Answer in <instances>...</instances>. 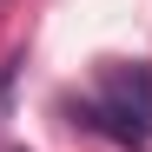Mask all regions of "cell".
<instances>
[{
	"mask_svg": "<svg viewBox=\"0 0 152 152\" xmlns=\"http://www.w3.org/2000/svg\"><path fill=\"white\" fill-rule=\"evenodd\" d=\"M60 113L93 139H113L126 152H152V66L106 60L86 99H60Z\"/></svg>",
	"mask_w": 152,
	"mask_h": 152,
	"instance_id": "cell-1",
	"label": "cell"
},
{
	"mask_svg": "<svg viewBox=\"0 0 152 152\" xmlns=\"http://www.w3.org/2000/svg\"><path fill=\"white\" fill-rule=\"evenodd\" d=\"M20 66H27V53H7V60H0V126H7V106H13V86H20Z\"/></svg>",
	"mask_w": 152,
	"mask_h": 152,
	"instance_id": "cell-2",
	"label": "cell"
},
{
	"mask_svg": "<svg viewBox=\"0 0 152 152\" xmlns=\"http://www.w3.org/2000/svg\"><path fill=\"white\" fill-rule=\"evenodd\" d=\"M0 7H7V0H0Z\"/></svg>",
	"mask_w": 152,
	"mask_h": 152,
	"instance_id": "cell-3",
	"label": "cell"
}]
</instances>
